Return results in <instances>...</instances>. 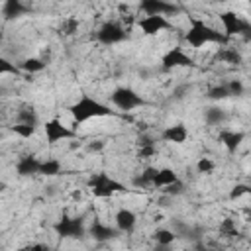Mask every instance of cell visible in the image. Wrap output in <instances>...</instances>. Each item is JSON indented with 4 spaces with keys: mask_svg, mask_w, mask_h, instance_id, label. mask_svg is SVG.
Returning a JSON list of instances; mask_svg holds the SVG:
<instances>
[{
    "mask_svg": "<svg viewBox=\"0 0 251 251\" xmlns=\"http://www.w3.org/2000/svg\"><path fill=\"white\" fill-rule=\"evenodd\" d=\"M188 24L190 25L184 31V41L194 49H200L208 43H218L220 47H224V45H229L231 41L222 31L214 29L208 22H204V18L200 16H188Z\"/></svg>",
    "mask_w": 251,
    "mask_h": 251,
    "instance_id": "cell-1",
    "label": "cell"
},
{
    "mask_svg": "<svg viewBox=\"0 0 251 251\" xmlns=\"http://www.w3.org/2000/svg\"><path fill=\"white\" fill-rule=\"evenodd\" d=\"M69 114H71V118H73L75 124H84V122L94 120V118L118 116L116 110H112L108 104L100 102L98 98H94L90 94H82L76 102H73L69 106Z\"/></svg>",
    "mask_w": 251,
    "mask_h": 251,
    "instance_id": "cell-2",
    "label": "cell"
},
{
    "mask_svg": "<svg viewBox=\"0 0 251 251\" xmlns=\"http://www.w3.org/2000/svg\"><path fill=\"white\" fill-rule=\"evenodd\" d=\"M86 184H88L90 192L96 198H112V196H116L120 192H126V186L120 180H116L114 176H110L108 173H104V171L92 173Z\"/></svg>",
    "mask_w": 251,
    "mask_h": 251,
    "instance_id": "cell-3",
    "label": "cell"
},
{
    "mask_svg": "<svg viewBox=\"0 0 251 251\" xmlns=\"http://www.w3.org/2000/svg\"><path fill=\"white\" fill-rule=\"evenodd\" d=\"M110 100H112V104H114L118 110H122V112H131V110L141 108V106L147 104L145 98H143L141 94H137V92H135L133 88H129V86H120V88H116V90L110 94Z\"/></svg>",
    "mask_w": 251,
    "mask_h": 251,
    "instance_id": "cell-4",
    "label": "cell"
},
{
    "mask_svg": "<svg viewBox=\"0 0 251 251\" xmlns=\"http://www.w3.org/2000/svg\"><path fill=\"white\" fill-rule=\"evenodd\" d=\"M53 231L61 239H82L86 235V226L80 218H71V216H61L53 224Z\"/></svg>",
    "mask_w": 251,
    "mask_h": 251,
    "instance_id": "cell-5",
    "label": "cell"
},
{
    "mask_svg": "<svg viewBox=\"0 0 251 251\" xmlns=\"http://www.w3.org/2000/svg\"><path fill=\"white\" fill-rule=\"evenodd\" d=\"M220 22H222V25H224V31H222V33H224L227 39L237 37V35H247V33L251 31V24H249L247 20H243L241 16H237L235 12H231V10L222 12V14H220Z\"/></svg>",
    "mask_w": 251,
    "mask_h": 251,
    "instance_id": "cell-6",
    "label": "cell"
},
{
    "mask_svg": "<svg viewBox=\"0 0 251 251\" xmlns=\"http://www.w3.org/2000/svg\"><path fill=\"white\" fill-rule=\"evenodd\" d=\"M126 35H127V29L122 25L120 20H108L98 27L96 41L102 45H116V43H122Z\"/></svg>",
    "mask_w": 251,
    "mask_h": 251,
    "instance_id": "cell-7",
    "label": "cell"
},
{
    "mask_svg": "<svg viewBox=\"0 0 251 251\" xmlns=\"http://www.w3.org/2000/svg\"><path fill=\"white\" fill-rule=\"evenodd\" d=\"M43 133H45V139L49 145H55L59 141H67V139H75L76 137V131L71 129L69 126H65L61 120L53 118V120H47L43 124Z\"/></svg>",
    "mask_w": 251,
    "mask_h": 251,
    "instance_id": "cell-8",
    "label": "cell"
},
{
    "mask_svg": "<svg viewBox=\"0 0 251 251\" xmlns=\"http://www.w3.org/2000/svg\"><path fill=\"white\" fill-rule=\"evenodd\" d=\"M139 10L143 12V16H163V18H169V16L176 14L180 10V6L173 4V2H165V0H143L139 4Z\"/></svg>",
    "mask_w": 251,
    "mask_h": 251,
    "instance_id": "cell-9",
    "label": "cell"
},
{
    "mask_svg": "<svg viewBox=\"0 0 251 251\" xmlns=\"http://www.w3.org/2000/svg\"><path fill=\"white\" fill-rule=\"evenodd\" d=\"M137 27L141 29L143 35H157L165 29H171L173 24L169 18H163V16H143L139 20H135Z\"/></svg>",
    "mask_w": 251,
    "mask_h": 251,
    "instance_id": "cell-10",
    "label": "cell"
},
{
    "mask_svg": "<svg viewBox=\"0 0 251 251\" xmlns=\"http://www.w3.org/2000/svg\"><path fill=\"white\" fill-rule=\"evenodd\" d=\"M165 69H178V67H194V59L180 47L169 49L161 59Z\"/></svg>",
    "mask_w": 251,
    "mask_h": 251,
    "instance_id": "cell-11",
    "label": "cell"
},
{
    "mask_svg": "<svg viewBox=\"0 0 251 251\" xmlns=\"http://www.w3.org/2000/svg\"><path fill=\"white\" fill-rule=\"evenodd\" d=\"M86 233H90V237L94 241H98V243H106V241H110V239L120 235V231L116 227H112L110 224H104L100 220H94L92 226L86 229Z\"/></svg>",
    "mask_w": 251,
    "mask_h": 251,
    "instance_id": "cell-12",
    "label": "cell"
},
{
    "mask_svg": "<svg viewBox=\"0 0 251 251\" xmlns=\"http://www.w3.org/2000/svg\"><path fill=\"white\" fill-rule=\"evenodd\" d=\"M114 222H116V229L120 233H131L137 226V216L129 208H120L114 216Z\"/></svg>",
    "mask_w": 251,
    "mask_h": 251,
    "instance_id": "cell-13",
    "label": "cell"
},
{
    "mask_svg": "<svg viewBox=\"0 0 251 251\" xmlns=\"http://www.w3.org/2000/svg\"><path fill=\"white\" fill-rule=\"evenodd\" d=\"M218 139H220V143L226 147L227 153H235V151L239 149V145L243 143L245 133L239 131V129H222Z\"/></svg>",
    "mask_w": 251,
    "mask_h": 251,
    "instance_id": "cell-14",
    "label": "cell"
},
{
    "mask_svg": "<svg viewBox=\"0 0 251 251\" xmlns=\"http://www.w3.org/2000/svg\"><path fill=\"white\" fill-rule=\"evenodd\" d=\"M39 165L41 161L35 157V155H22L16 163V173L20 176H33V175H39Z\"/></svg>",
    "mask_w": 251,
    "mask_h": 251,
    "instance_id": "cell-15",
    "label": "cell"
},
{
    "mask_svg": "<svg viewBox=\"0 0 251 251\" xmlns=\"http://www.w3.org/2000/svg\"><path fill=\"white\" fill-rule=\"evenodd\" d=\"M161 139L167 141V143H184L188 139V129L184 124H175V126H167L163 131H161Z\"/></svg>",
    "mask_w": 251,
    "mask_h": 251,
    "instance_id": "cell-16",
    "label": "cell"
},
{
    "mask_svg": "<svg viewBox=\"0 0 251 251\" xmlns=\"http://www.w3.org/2000/svg\"><path fill=\"white\" fill-rule=\"evenodd\" d=\"M29 12V8L22 2V0H8L2 4V16L4 20H16V18H22Z\"/></svg>",
    "mask_w": 251,
    "mask_h": 251,
    "instance_id": "cell-17",
    "label": "cell"
},
{
    "mask_svg": "<svg viewBox=\"0 0 251 251\" xmlns=\"http://www.w3.org/2000/svg\"><path fill=\"white\" fill-rule=\"evenodd\" d=\"M157 155V145L155 139L149 133H141L137 137V157L139 159H151Z\"/></svg>",
    "mask_w": 251,
    "mask_h": 251,
    "instance_id": "cell-18",
    "label": "cell"
},
{
    "mask_svg": "<svg viewBox=\"0 0 251 251\" xmlns=\"http://www.w3.org/2000/svg\"><path fill=\"white\" fill-rule=\"evenodd\" d=\"M178 180V175L173 171V169H157L155 171V175H153V182H151V188H165V186H169V184H173V182H176Z\"/></svg>",
    "mask_w": 251,
    "mask_h": 251,
    "instance_id": "cell-19",
    "label": "cell"
},
{
    "mask_svg": "<svg viewBox=\"0 0 251 251\" xmlns=\"http://www.w3.org/2000/svg\"><path fill=\"white\" fill-rule=\"evenodd\" d=\"M16 124H22V126H35V127H39V116H37L35 108L29 106V104L20 106V110H18V114H16Z\"/></svg>",
    "mask_w": 251,
    "mask_h": 251,
    "instance_id": "cell-20",
    "label": "cell"
},
{
    "mask_svg": "<svg viewBox=\"0 0 251 251\" xmlns=\"http://www.w3.org/2000/svg\"><path fill=\"white\" fill-rule=\"evenodd\" d=\"M214 59L220 61V63H227V65H239V63L243 61V59H241V53H239L235 47H231V45L220 47V49L216 51Z\"/></svg>",
    "mask_w": 251,
    "mask_h": 251,
    "instance_id": "cell-21",
    "label": "cell"
},
{
    "mask_svg": "<svg viewBox=\"0 0 251 251\" xmlns=\"http://www.w3.org/2000/svg\"><path fill=\"white\" fill-rule=\"evenodd\" d=\"M204 122L208 126H224L227 122V112L222 106H210L204 112Z\"/></svg>",
    "mask_w": 251,
    "mask_h": 251,
    "instance_id": "cell-22",
    "label": "cell"
},
{
    "mask_svg": "<svg viewBox=\"0 0 251 251\" xmlns=\"http://www.w3.org/2000/svg\"><path fill=\"white\" fill-rule=\"evenodd\" d=\"M18 69L24 71V73L35 75V73H41V71L47 69V61L45 59H39V57H27L22 63H18Z\"/></svg>",
    "mask_w": 251,
    "mask_h": 251,
    "instance_id": "cell-23",
    "label": "cell"
},
{
    "mask_svg": "<svg viewBox=\"0 0 251 251\" xmlns=\"http://www.w3.org/2000/svg\"><path fill=\"white\" fill-rule=\"evenodd\" d=\"M153 241L157 243V247H169L176 241V233L171 227H157L153 231Z\"/></svg>",
    "mask_w": 251,
    "mask_h": 251,
    "instance_id": "cell-24",
    "label": "cell"
},
{
    "mask_svg": "<svg viewBox=\"0 0 251 251\" xmlns=\"http://www.w3.org/2000/svg\"><path fill=\"white\" fill-rule=\"evenodd\" d=\"M61 173H63V165L59 159H45L39 165V175L43 176H57Z\"/></svg>",
    "mask_w": 251,
    "mask_h": 251,
    "instance_id": "cell-25",
    "label": "cell"
},
{
    "mask_svg": "<svg viewBox=\"0 0 251 251\" xmlns=\"http://www.w3.org/2000/svg\"><path fill=\"white\" fill-rule=\"evenodd\" d=\"M78 25H80V22H78L75 16H69V18H63L59 29H61L63 35H75V33L78 31Z\"/></svg>",
    "mask_w": 251,
    "mask_h": 251,
    "instance_id": "cell-26",
    "label": "cell"
},
{
    "mask_svg": "<svg viewBox=\"0 0 251 251\" xmlns=\"http://www.w3.org/2000/svg\"><path fill=\"white\" fill-rule=\"evenodd\" d=\"M208 98H210V100H216V102L229 98V90H227V84H226V82H222V84H216V86H212V88L208 90Z\"/></svg>",
    "mask_w": 251,
    "mask_h": 251,
    "instance_id": "cell-27",
    "label": "cell"
},
{
    "mask_svg": "<svg viewBox=\"0 0 251 251\" xmlns=\"http://www.w3.org/2000/svg\"><path fill=\"white\" fill-rule=\"evenodd\" d=\"M22 71L18 69L16 63H12L10 59H6L4 55H0V75H20Z\"/></svg>",
    "mask_w": 251,
    "mask_h": 251,
    "instance_id": "cell-28",
    "label": "cell"
},
{
    "mask_svg": "<svg viewBox=\"0 0 251 251\" xmlns=\"http://www.w3.org/2000/svg\"><path fill=\"white\" fill-rule=\"evenodd\" d=\"M10 129H12L16 135L24 137V139L31 137V135L37 131V127H35V126H22V124H14V126H10Z\"/></svg>",
    "mask_w": 251,
    "mask_h": 251,
    "instance_id": "cell-29",
    "label": "cell"
},
{
    "mask_svg": "<svg viewBox=\"0 0 251 251\" xmlns=\"http://www.w3.org/2000/svg\"><path fill=\"white\" fill-rule=\"evenodd\" d=\"M214 169H216V163L210 157H200L196 161V171L202 175H210V173H214Z\"/></svg>",
    "mask_w": 251,
    "mask_h": 251,
    "instance_id": "cell-30",
    "label": "cell"
},
{
    "mask_svg": "<svg viewBox=\"0 0 251 251\" xmlns=\"http://www.w3.org/2000/svg\"><path fill=\"white\" fill-rule=\"evenodd\" d=\"M226 84H227L229 96H241V94L245 92V86H243V82H241L239 78H231V80L226 82Z\"/></svg>",
    "mask_w": 251,
    "mask_h": 251,
    "instance_id": "cell-31",
    "label": "cell"
},
{
    "mask_svg": "<svg viewBox=\"0 0 251 251\" xmlns=\"http://www.w3.org/2000/svg\"><path fill=\"white\" fill-rule=\"evenodd\" d=\"M220 231L224 235H235L237 233V226H235V220L231 218H226L222 224H220Z\"/></svg>",
    "mask_w": 251,
    "mask_h": 251,
    "instance_id": "cell-32",
    "label": "cell"
},
{
    "mask_svg": "<svg viewBox=\"0 0 251 251\" xmlns=\"http://www.w3.org/2000/svg\"><path fill=\"white\" fill-rule=\"evenodd\" d=\"M163 192H165V194H169V196H178V194H182V192H184V184H182V180L178 178L176 182H173V184L165 186V188H163Z\"/></svg>",
    "mask_w": 251,
    "mask_h": 251,
    "instance_id": "cell-33",
    "label": "cell"
},
{
    "mask_svg": "<svg viewBox=\"0 0 251 251\" xmlns=\"http://www.w3.org/2000/svg\"><path fill=\"white\" fill-rule=\"evenodd\" d=\"M247 192H249V186H247V184H235L233 190L229 192V198L235 200V198H239V196H243V194H247Z\"/></svg>",
    "mask_w": 251,
    "mask_h": 251,
    "instance_id": "cell-34",
    "label": "cell"
},
{
    "mask_svg": "<svg viewBox=\"0 0 251 251\" xmlns=\"http://www.w3.org/2000/svg\"><path fill=\"white\" fill-rule=\"evenodd\" d=\"M188 90H190V84H180V86H176V88L173 90V96H175L176 100H180V98H184V96L188 94Z\"/></svg>",
    "mask_w": 251,
    "mask_h": 251,
    "instance_id": "cell-35",
    "label": "cell"
},
{
    "mask_svg": "<svg viewBox=\"0 0 251 251\" xmlns=\"http://www.w3.org/2000/svg\"><path fill=\"white\" fill-rule=\"evenodd\" d=\"M24 251H51V247L47 243H31L29 247H25Z\"/></svg>",
    "mask_w": 251,
    "mask_h": 251,
    "instance_id": "cell-36",
    "label": "cell"
},
{
    "mask_svg": "<svg viewBox=\"0 0 251 251\" xmlns=\"http://www.w3.org/2000/svg\"><path fill=\"white\" fill-rule=\"evenodd\" d=\"M102 145H104L102 141H96V143H88V145H86V149H88V151H98Z\"/></svg>",
    "mask_w": 251,
    "mask_h": 251,
    "instance_id": "cell-37",
    "label": "cell"
},
{
    "mask_svg": "<svg viewBox=\"0 0 251 251\" xmlns=\"http://www.w3.org/2000/svg\"><path fill=\"white\" fill-rule=\"evenodd\" d=\"M194 251H216V249H208V247H198V249H194Z\"/></svg>",
    "mask_w": 251,
    "mask_h": 251,
    "instance_id": "cell-38",
    "label": "cell"
},
{
    "mask_svg": "<svg viewBox=\"0 0 251 251\" xmlns=\"http://www.w3.org/2000/svg\"><path fill=\"white\" fill-rule=\"evenodd\" d=\"M2 37H4V35H2V31H0V43H2Z\"/></svg>",
    "mask_w": 251,
    "mask_h": 251,
    "instance_id": "cell-39",
    "label": "cell"
},
{
    "mask_svg": "<svg viewBox=\"0 0 251 251\" xmlns=\"http://www.w3.org/2000/svg\"><path fill=\"white\" fill-rule=\"evenodd\" d=\"M155 251H157V249H155Z\"/></svg>",
    "mask_w": 251,
    "mask_h": 251,
    "instance_id": "cell-40",
    "label": "cell"
}]
</instances>
